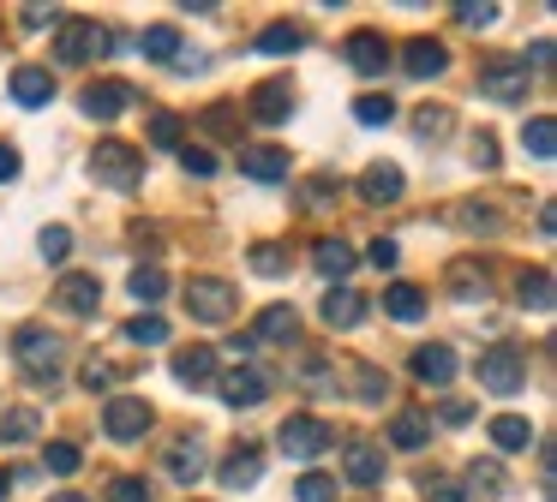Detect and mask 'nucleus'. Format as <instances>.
<instances>
[{
    "label": "nucleus",
    "mask_w": 557,
    "mask_h": 502,
    "mask_svg": "<svg viewBox=\"0 0 557 502\" xmlns=\"http://www.w3.org/2000/svg\"><path fill=\"white\" fill-rule=\"evenodd\" d=\"M7 490H13V473H7V466H0V502H7Z\"/></svg>",
    "instance_id": "e2e57ef3"
},
{
    "label": "nucleus",
    "mask_w": 557,
    "mask_h": 502,
    "mask_svg": "<svg viewBox=\"0 0 557 502\" xmlns=\"http://www.w3.org/2000/svg\"><path fill=\"white\" fill-rule=\"evenodd\" d=\"M126 341H133V347H162V341H169V323H162V317H133V323H126Z\"/></svg>",
    "instance_id": "4c0bfd02"
},
{
    "label": "nucleus",
    "mask_w": 557,
    "mask_h": 502,
    "mask_svg": "<svg viewBox=\"0 0 557 502\" xmlns=\"http://www.w3.org/2000/svg\"><path fill=\"white\" fill-rule=\"evenodd\" d=\"M240 167H246V174H252V179H264V186H270V179H288V150H276V143H258V150H240Z\"/></svg>",
    "instance_id": "4be33fe9"
},
{
    "label": "nucleus",
    "mask_w": 557,
    "mask_h": 502,
    "mask_svg": "<svg viewBox=\"0 0 557 502\" xmlns=\"http://www.w3.org/2000/svg\"><path fill=\"white\" fill-rule=\"evenodd\" d=\"M13 359H18V371H25L30 382H54L61 377V359H66V341L49 335L42 323H25V329L13 335Z\"/></svg>",
    "instance_id": "f257e3e1"
},
{
    "label": "nucleus",
    "mask_w": 557,
    "mask_h": 502,
    "mask_svg": "<svg viewBox=\"0 0 557 502\" xmlns=\"http://www.w3.org/2000/svg\"><path fill=\"white\" fill-rule=\"evenodd\" d=\"M348 478H354V485H366V490L384 485V454H377L372 442H354V449H348Z\"/></svg>",
    "instance_id": "a878e982"
},
{
    "label": "nucleus",
    "mask_w": 557,
    "mask_h": 502,
    "mask_svg": "<svg viewBox=\"0 0 557 502\" xmlns=\"http://www.w3.org/2000/svg\"><path fill=\"white\" fill-rule=\"evenodd\" d=\"M25 437H37V406H18V413L0 418V442H25Z\"/></svg>",
    "instance_id": "e433bc0d"
},
{
    "label": "nucleus",
    "mask_w": 557,
    "mask_h": 502,
    "mask_svg": "<svg viewBox=\"0 0 557 502\" xmlns=\"http://www.w3.org/2000/svg\"><path fill=\"white\" fill-rule=\"evenodd\" d=\"M312 269L324 275L330 287H348V269H354V246H342V239H318V246H312Z\"/></svg>",
    "instance_id": "aec40b11"
},
{
    "label": "nucleus",
    "mask_w": 557,
    "mask_h": 502,
    "mask_svg": "<svg viewBox=\"0 0 557 502\" xmlns=\"http://www.w3.org/2000/svg\"><path fill=\"white\" fill-rule=\"evenodd\" d=\"M37 246H42V258H54V263H61L66 251H73V234H66V227H42V239H37Z\"/></svg>",
    "instance_id": "09e8293b"
},
{
    "label": "nucleus",
    "mask_w": 557,
    "mask_h": 502,
    "mask_svg": "<svg viewBox=\"0 0 557 502\" xmlns=\"http://www.w3.org/2000/svg\"><path fill=\"white\" fill-rule=\"evenodd\" d=\"M480 90L492 96V102H521V96H528V66H516V60H497V66L480 72Z\"/></svg>",
    "instance_id": "2eb2a0df"
},
{
    "label": "nucleus",
    "mask_w": 557,
    "mask_h": 502,
    "mask_svg": "<svg viewBox=\"0 0 557 502\" xmlns=\"http://www.w3.org/2000/svg\"><path fill=\"white\" fill-rule=\"evenodd\" d=\"M42 24H54V7H25V30H42Z\"/></svg>",
    "instance_id": "4d7b16f0"
},
{
    "label": "nucleus",
    "mask_w": 557,
    "mask_h": 502,
    "mask_svg": "<svg viewBox=\"0 0 557 502\" xmlns=\"http://www.w3.org/2000/svg\"><path fill=\"white\" fill-rule=\"evenodd\" d=\"M49 502H85V497H78V490H61V497H49Z\"/></svg>",
    "instance_id": "0e129e2a"
},
{
    "label": "nucleus",
    "mask_w": 557,
    "mask_h": 502,
    "mask_svg": "<svg viewBox=\"0 0 557 502\" xmlns=\"http://www.w3.org/2000/svg\"><path fill=\"white\" fill-rule=\"evenodd\" d=\"M468 485L480 490V497H497V490H504V473H497V461H473V466H468Z\"/></svg>",
    "instance_id": "37998d69"
},
{
    "label": "nucleus",
    "mask_w": 557,
    "mask_h": 502,
    "mask_svg": "<svg viewBox=\"0 0 557 502\" xmlns=\"http://www.w3.org/2000/svg\"><path fill=\"white\" fill-rule=\"evenodd\" d=\"M342 54H348V66L360 72V78H384L389 72V42L377 30H354L348 42H342Z\"/></svg>",
    "instance_id": "1a4fd4ad"
},
{
    "label": "nucleus",
    "mask_w": 557,
    "mask_h": 502,
    "mask_svg": "<svg viewBox=\"0 0 557 502\" xmlns=\"http://www.w3.org/2000/svg\"><path fill=\"white\" fill-rule=\"evenodd\" d=\"M186 311H193L198 323H228L234 311H240V293H234V281H222V275H193V281H186Z\"/></svg>",
    "instance_id": "20e7f679"
},
{
    "label": "nucleus",
    "mask_w": 557,
    "mask_h": 502,
    "mask_svg": "<svg viewBox=\"0 0 557 502\" xmlns=\"http://www.w3.org/2000/svg\"><path fill=\"white\" fill-rule=\"evenodd\" d=\"M492 442L504 454H516V449H528V442H533V425H528V418H516V413H504V418H492Z\"/></svg>",
    "instance_id": "7c9ffc66"
},
{
    "label": "nucleus",
    "mask_w": 557,
    "mask_h": 502,
    "mask_svg": "<svg viewBox=\"0 0 557 502\" xmlns=\"http://www.w3.org/2000/svg\"><path fill=\"white\" fill-rule=\"evenodd\" d=\"M169 473L181 478V485H198V478H205V449H198V442H174V449H169Z\"/></svg>",
    "instance_id": "c756f323"
},
{
    "label": "nucleus",
    "mask_w": 557,
    "mask_h": 502,
    "mask_svg": "<svg viewBox=\"0 0 557 502\" xmlns=\"http://www.w3.org/2000/svg\"><path fill=\"white\" fill-rule=\"evenodd\" d=\"M90 174H97L102 186H114V191H138V179H145V155H138L133 143H121V138H102L97 150H90Z\"/></svg>",
    "instance_id": "f03ea898"
},
{
    "label": "nucleus",
    "mask_w": 557,
    "mask_h": 502,
    "mask_svg": "<svg viewBox=\"0 0 557 502\" xmlns=\"http://www.w3.org/2000/svg\"><path fill=\"white\" fill-rule=\"evenodd\" d=\"M366 258H372V269H396V239H372Z\"/></svg>",
    "instance_id": "603ef678"
},
{
    "label": "nucleus",
    "mask_w": 557,
    "mask_h": 502,
    "mask_svg": "<svg viewBox=\"0 0 557 502\" xmlns=\"http://www.w3.org/2000/svg\"><path fill=\"white\" fill-rule=\"evenodd\" d=\"M413 131H420L425 143L449 138V108H420V114H413Z\"/></svg>",
    "instance_id": "ea45409f"
},
{
    "label": "nucleus",
    "mask_w": 557,
    "mask_h": 502,
    "mask_svg": "<svg viewBox=\"0 0 557 502\" xmlns=\"http://www.w3.org/2000/svg\"><path fill=\"white\" fill-rule=\"evenodd\" d=\"M109 502H150V485L138 473H126V478H114V485H109Z\"/></svg>",
    "instance_id": "c03bdc74"
},
{
    "label": "nucleus",
    "mask_w": 557,
    "mask_h": 502,
    "mask_svg": "<svg viewBox=\"0 0 557 502\" xmlns=\"http://www.w3.org/2000/svg\"><path fill=\"white\" fill-rule=\"evenodd\" d=\"M330 442H336V430L312 413H288L276 425V449L288 454V461H318V454H330Z\"/></svg>",
    "instance_id": "7ed1b4c3"
},
{
    "label": "nucleus",
    "mask_w": 557,
    "mask_h": 502,
    "mask_svg": "<svg viewBox=\"0 0 557 502\" xmlns=\"http://www.w3.org/2000/svg\"><path fill=\"white\" fill-rule=\"evenodd\" d=\"M473 162L492 167V162H497V143H492V138H473Z\"/></svg>",
    "instance_id": "bf43d9fd"
},
{
    "label": "nucleus",
    "mask_w": 557,
    "mask_h": 502,
    "mask_svg": "<svg viewBox=\"0 0 557 502\" xmlns=\"http://www.w3.org/2000/svg\"><path fill=\"white\" fill-rule=\"evenodd\" d=\"M13 102L18 108H49L54 102V72L49 66H18L13 72Z\"/></svg>",
    "instance_id": "6ab92c4d"
},
{
    "label": "nucleus",
    "mask_w": 557,
    "mask_h": 502,
    "mask_svg": "<svg viewBox=\"0 0 557 502\" xmlns=\"http://www.w3.org/2000/svg\"><path fill=\"white\" fill-rule=\"evenodd\" d=\"M521 150H528L533 162H552V155H557V120L552 114L521 120Z\"/></svg>",
    "instance_id": "b1692460"
},
{
    "label": "nucleus",
    "mask_w": 557,
    "mask_h": 502,
    "mask_svg": "<svg viewBox=\"0 0 557 502\" xmlns=\"http://www.w3.org/2000/svg\"><path fill=\"white\" fill-rule=\"evenodd\" d=\"M150 143H157V150H181V143H186V120L181 114H157V120H150Z\"/></svg>",
    "instance_id": "72a5a7b5"
},
{
    "label": "nucleus",
    "mask_w": 557,
    "mask_h": 502,
    "mask_svg": "<svg viewBox=\"0 0 557 502\" xmlns=\"http://www.w3.org/2000/svg\"><path fill=\"white\" fill-rule=\"evenodd\" d=\"M552 234H557V210L545 203V210H540V239H552Z\"/></svg>",
    "instance_id": "680f3d73"
},
{
    "label": "nucleus",
    "mask_w": 557,
    "mask_h": 502,
    "mask_svg": "<svg viewBox=\"0 0 557 502\" xmlns=\"http://www.w3.org/2000/svg\"><path fill=\"white\" fill-rule=\"evenodd\" d=\"M42 466H49V473H61V478H73L78 466H85V454H78V442H49Z\"/></svg>",
    "instance_id": "c9c22d12"
},
{
    "label": "nucleus",
    "mask_w": 557,
    "mask_h": 502,
    "mask_svg": "<svg viewBox=\"0 0 557 502\" xmlns=\"http://www.w3.org/2000/svg\"><path fill=\"white\" fill-rule=\"evenodd\" d=\"M181 167L193 179H210V174H216V155H210L205 143H181Z\"/></svg>",
    "instance_id": "79ce46f5"
},
{
    "label": "nucleus",
    "mask_w": 557,
    "mask_h": 502,
    "mask_svg": "<svg viewBox=\"0 0 557 502\" xmlns=\"http://www.w3.org/2000/svg\"><path fill=\"white\" fill-rule=\"evenodd\" d=\"M174 382L210 389V382H216V347H186V353H174Z\"/></svg>",
    "instance_id": "f3484780"
},
{
    "label": "nucleus",
    "mask_w": 557,
    "mask_h": 502,
    "mask_svg": "<svg viewBox=\"0 0 557 502\" xmlns=\"http://www.w3.org/2000/svg\"><path fill=\"white\" fill-rule=\"evenodd\" d=\"M306 48V30H294V24H270V30H258V54H300Z\"/></svg>",
    "instance_id": "2f4dec72"
},
{
    "label": "nucleus",
    "mask_w": 557,
    "mask_h": 502,
    "mask_svg": "<svg viewBox=\"0 0 557 502\" xmlns=\"http://www.w3.org/2000/svg\"><path fill=\"white\" fill-rule=\"evenodd\" d=\"M7 179H18V150L13 143H0V186H7Z\"/></svg>",
    "instance_id": "5fc2aeb1"
},
{
    "label": "nucleus",
    "mask_w": 557,
    "mask_h": 502,
    "mask_svg": "<svg viewBox=\"0 0 557 502\" xmlns=\"http://www.w3.org/2000/svg\"><path fill=\"white\" fill-rule=\"evenodd\" d=\"M425 497H432V502H468V497H461V485H449V478H432Z\"/></svg>",
    "instance_id": "864d4df0"
},
{
    "label": "nucleus",
    "mask_w": 557,
    "mask_h": 502,
    "mask_svg": "<svg viewBox=\"0 0 557 502\" xmlns=\"http://www.w3.org/2000/svg\"><path fill=\"white\" fill-rule=\"evenodd\" d=\"M252 269L258 275H282V269H288V251H282V246H252Z\"/></svg>",
    "instance_id": "a18cd8bd"
},
{
    "label": "nucleus",
    "mask_w": 557,
    "mask_h": 502,
    "mask_svg": "<svg viewBox=\"0 0 557 502\" xmlns=\"http://www.w3.org/2000/svg\"><path fill=\"white\" fill-rule=\"evenodd\" d=\"M354 394H360V401H384V394H389V377H384V371H377V365H360V377H354Z\"/></svg>",
    "instance_id": "a19ab883"
},
{
    "label": "nucleus",
    "mask_w": 557,
    "mask_h": 502,
    "mask_svg": "<svg viewBox=\"0 0 557 502\" xmlns=\"http://www.w3.org/2000/svg\"><path fill=\"white\" fill-rule=\"evenodd\" d=\"M468 418H473L468 401H444V425H468Z\"/></svg>",
    "instance_id": "6e6d98bb"
},
{
    "label": "nucleus",
    "mask_w": 557,
    "mask_h": 502,
    "mask_svg": "<svg viewBox=\"0 0 557 502\" xmlns=\"http://www.w3.org/2000/svg\"><path fill=\"white\" fill-rule=\"evenodd\" d=\"M425 442H432V418L401 406V413L389 418V449H425Z\"/></svg>",
    "instance_id": "5701e85b"
},
{
    "label": "nucleus",
    "mask_w": 557,
    "mask_h": 502,
    "mask_svg": "<svg viewBox=\"0 0 557 502\" xmlns=\"http://www.w3.org/2000/svg\"><path fill=\"white\" fill-rule=\"evenodd\" d=\"M109 48H114V36L102 30L97 18H66L61 42H54V60H61V66H85V60H102Z\"/></svg>",
    "instance_id": "39448f33"
},
{
    "label": "nucleus",
    "mask_w": 557,
    "mask_h": 502,
    "mask_svg": "<svg viewBox=\"0 0 557 502\" xmlns=\"http://www.w3.org/2000/svg\"><path fill=\"white\" fill-rule=\"evenodd\" d=\"M78 108H85L90 120H121L126 108H133V90H126L121 78H102V84H90V90L78 96Z\"/></svg>",
    "instance_id": "ddd939ff"
},
{
    "label": "nucleus",
    "mask_w": 557,
    "mask_h": 502,
    "mask_svg": "<svg viewBox=\"0 0 557 502\" xmlns=\"http://www.w3.org/2000/svg\"><path fill=\"white\" fill-rule=\"evenodd\" d=\"M85 389H90V394L114 389V365H102V359H90V365H85Z\"/></svg>",
    "instance_id": "3c124183"
},
{
    "label": "nucleus",
    "mask_w": 557,
    "mask_h": 502,
    "mask_svg": "<svg viewBox=\"0 0 557 502\" xmlns=\"http://www.w3.org/2000/svg\"><path fill=\"white\" fill-rule=\"evenodd\" d=\"M205 126H210V131H228V126H234V120H228V108H210V114H205Z\"/></svg>",
    "instance_id": "052dcab7"
},
{
    "label": "nucleus",
    "mask_w": 557,
    "mask_h": 502,
    "mask_svg": "<svg viewBox=\"0 0 557 502\" xmlns=\"http://www.w3.org/2000/svg\"><path fill=\"white\" fill-rule=\"evenodd\" d=\"M401 66H408V78H444L449 48L437 42V36H413V42L401 48Z\"/></svg>",
    "instance_id": "4468645a"
},
{
    "label": "nucleus",
    "mask_w": 557,
    "mask_h": 502,
    "mask_svg": "<svg viewBox=\"0 0 557 502\" xmlns=\"http://www.w3.org/2000/svg\"><path fill=\"white\" fill-rule=\"evenodd\" d=\"M384 311H389L396 323H420V317H425V293H420L413 281H396V287L384 293Z\"/></svg>",
    "instance_id": "393cba45"
},
{
    "label": "nucleus",
    "mask_w": 557,
    "mask_h": 502,
    "mask_svg": "<svg viewBox=\"0 0 557 502\" xmlns=\"http://www.w3.org/2000/svg\"><path fill=\"white\" fill-rule=\"evenodd\" d=\"M456 222H461V227H480V234H497V215L485 210V203H461Z\"/></svg>",
    "instance_id": "de8ad7c7"
},
{
    "label": "nucleus",
    "mask_w": 557,
    "mask_h": 502,
    "mask_svg": "<svg viewBox=\"0 0 557 502\" xmlns=\"http://www.w3.org/2000/svg\"><path fill=\"white\" fill-rule=\"evenodd\" d=\"M318 317H324L330 329H360V323H366V299L354 293V287H330L324 305H318Z\"/></svg>",
    "instance_id": "dca6fc26"
},
{
    "label": "nucleus",
    "mask_w": 557,
    "mask_h": 502,
    "mask_svg": "<svg viewBox=\"0 0 557 502\" xmlns=\"http://www.w3.org/2000/svg\"><path fill=\"white\" fill-rule=\"evenodd\" d=\"M528 60H533V66H540V72H545V66H552V36H540V42H533V48H528Z\"/></svg>",
    "instance_id": "13d9d810"
},
{
    "label": "nucleus",
    "mask_w": 557,
    "mask_h": 502,
    "mask_svg": "<svg viewBox=\"0 0 557 502\" xmlns=\"http://www.w3.org/2000/svg\"><path fill=\"white\" fill-rule=\"evenodd\" d=\"M354 120H360V126H389V120H396V102H389V96H360V102H354Z\"/></svg>",
    "instance_id": "f704fd0d"
},
{
    "label": "nucleus",
    "mask_w": 557,
    "mask_h": 502,
    "mask_svg": "<svg viewBox=\"0 0 557 502\" xmlns=\"http://www.w3.org/2000/svg\"><path fill=\"white\" fill-rule=\"evenodd\" d=\"M138 54L145 60H181V30H174V24H150V30L138 36Z\"/></svg>",
    "instance_id": "cd10ccee"
},
{
    "label": "nucleus",
    "mask_w": 557,
    "mask_h": 502,
    "mask_svg": "<svg viewBox=\"0 0 557 502\" xmlns=\"http://www.w3.org/2000/svg\"><path fill=\"white\" fill-rule=\"evenodd\" d=\"M300 335V317H294V305H264V317H258V335L252 341H294Z\"/></svg>",
    "instance_id": "bb28decb"
},
{
    "label": "nucleus",
    "mask_w": 557,
    "mask_h": 502,
    "mask_svg": "<svg viewBox=\"0 0 557 502\" xmlns=\"http://www.w3.org/2000/svg\"><path fill=\"white\" fill-rule=\"evenodd\" d=\"M97 305H102L97 275H61L54 281V311H66V317H97Z\"/></svg>",
    "instance_id": "6e6552de"
},
{
    "label": "nucleus",
    "mask_w": 557,
    "mask_h": 502,
    "mask_svg": "<svg viewBox=\"0 0 557 502\" xmlns=\"http://www.w3.org/2000/svg\"><path fill=\"white\" fill-rule=\"evenodd\" d=\"M216 389H222V401H228L234 413H246V406H258L270 394V382H264V371H258V365H234Z\"/></svg>",
    "instance_id": "9b49d317"
},
{
    "label": "nucleus",
    "mask_w": 557,
    "mask_h": 502,
    "mask_svg": "<svg viewBox=\"0 0 557 502\" xmlns=\"http://www.w3.org/2000/svg\"><path fill=\"white\" fill-rule=\"evenodd\" d=\"M258 478H264V454H258L252 442H240V449L222 461V485H228V490H252Z\"/></svg>",
    "instance_id": "412c9836"
},
{
    "label": "nucleus",
    "mask_w": 557,
    "mask_h": 502,
    "mask_svg": "<svg viewBox=\"0 0 557 502\" xmlns=\"http://www.w3.org/2000/svg\"><path fill=\"white\" fill-rule=\"evenodd\" d=\"M521 305H528V311H540V317L552 311V269H545V263H540V269H528V275H521Z\"/></svg>",
    "instance_id": "473e14b6"
},
{
    "label": "nucleus",
    "mask_w": 557,
    "mask_h": 502,
    "mask_svg": "<svg viewBox=\"0 0 557 502\" xmlns=\"http://www.w3.org/2000/svg\"><path fill=\"white\" fill-rule=\"evenodd\" d=\"M401 191H408V179H401L396 162H372V167L360 174V198H366V203H396Z\"/></svg>",
    "instance_id": "a211bd4d"
},
{
    "label": "nucleus",
    "mask_w": 557,
    "mask_h": 502,
    "mask_svg": "<svg viewBox=\"0 0 557 502\" xmlns=\"http://www.w3.org/2000/svg\"><path fill=\"white\" fill-rule=\"evenodd\" d=\"M449 281H456L461 299H485V269L473 275V263H456V275H449Z\"/></svg>",
    "instance_id": "49530a36"
},
{
    "label": "nucleus",
    "mask_w": 557,
    "mask_h": 502,
    "mask_svg": "<svg viewBox=\"0 0 557 502\" xmlns=\"http://www.w3.org/2000/svg\"><path fill=\"white\" fill-rule=\"evenodd\" d=\"M456 353H449L444 341H425L420 353H413V377L425 382V389H449V382H456Z\"/></svg>",
    "instance_id": "f8f14e48"
},
{
    "label": "nucleus",
    "mask_w": 557,
    "mask_h": 502,
    "mask_svg": "<svg viewBox=\"0 0 557 502\" xmlns=\"http://www.w3.org/2000/svg\"><path fill=\"white\" fill-rule=\"evenodd\" d=\"M126 287H133V299H138V305H157V299L169 293V275H162L157 263H138V269L126 275Z\"/></svg>",
    "instance_id": "c85d7f7f"
},
{
    "label": "nucleus",
    "mask_w": 557,
    "mask_h": 502,
    "mask_svg": "<svg viewBox=\"0 0 557 502\" xmlns=\"http://www.w3.org/2000/svg\"><path fill=\"white\" fill-rule=\"evenodd\" d=\"M456 18L468 24V30H492V24H497V7H456Z\"/></svg>",
    "instance_id": "8fccbe9b"
},
{
    "label": "nucleus",
    "mask_w": 557,
    "mask_h": 502,
    "mask_svg": "<svg viewBox=\"0 0 557 502\" xmlns=\"http://www.w3.org/2000/svg\"><path fill=\"white\" fill-rule=\"evenodd\" d=\"M102 430H109L114 442H138L150 430V401H138V394H114V401L102 406Z\"/></svg>",
    "instance_id": "0eeeda50"
},
{
    "label": "nucleus",
    "mask_w": 557,
    "mask_h": 502,
    "mask_svg": "<svg viewBox=\"0 0 557 502\" xmlns=\"http://www.w3.org/2000/svg\"><path fill=\"white\" fill-rule=\"evenodd\" d=\"M294 502H336V478H330V473H306L300 485H294Z\"/></svg>",
    "instance_id": "58836bf2"
},
{
    "label": "nucleus",
    "mask_w": 557,
    "mask_h": 502,
    "mask_svg": "<svg viewBox=\"0 0 557 502\" xmlns=\"http://www.w3.org/2000/svg\"><path fill=\"white\" fill-rule=\"evenodd\" d=\"M521 382H528V359H521L516 347H485V353H480V389L516 394Z\"/></svg>",
    "instance_id": "423d86ee"
},
{
    "label": "nucleus",
    "mask_w": 557,
    "mask_h": 502,
    "mask_svg": "<svg viewBox=\"0 0 557 502\" xmlns=\"http://www.w3.org/2000/svg\"><path fill=\"white\" fill-rule=\"evenodd\" d=\"M246 114H252L258 126H288V114H294V90H288V78L258 84L252 102H246Z\"/></svg>",
    "instance_id": "9d476101"
}]
</instances>
